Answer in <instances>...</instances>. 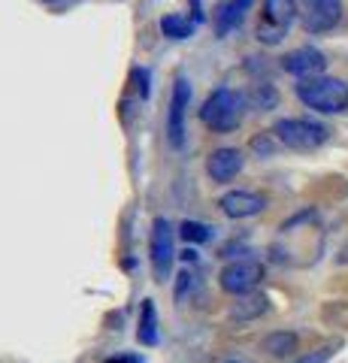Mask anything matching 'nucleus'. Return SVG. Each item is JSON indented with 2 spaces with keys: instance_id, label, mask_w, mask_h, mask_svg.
<instances>
[{
  "instance_id": "nucleus-1",
  "label": "nucleus",
  "mask_w": 348,
  "mask_h": 363,
  "mask_svg": "<svg viewBox=\"0 0 348 363\" xmlns=\"http://www.w3.org/2000/svg\"><path fill=\"white\" fill-rule=\"evenodd\" d=\"M297 97H300L303 106L324 112V116H336V112L348 109V85L342 82V79H333V76L300 79Z\"/></svg>"
},
{
  "instance_id": "nucleus-2",
  "label": "nucleus",
  "mask_w": 348,
  "mask_h": 363,
  "mask_svg": "<svg viewBox=\"0 0 348 363\" xmlns=\"http://www.w3.org/2000/svg\"><path fill=\"white\" fill-rule=\"evenodd\" d=\"M245 97L233 88H215L200 106V121L215 133H230L242 124Z\"/></svg>"
},
{
  "instance_id": "nucleus-3",
  "label": "nucleus",
  "mask_w": 348,
  "mask_h": 363,
  "mask_svg": "<svg viewBox=\"0 0 348 363\" xmlns=\"http://www.w3.org/2000/svg\"><path fill=\"white\" fill-rule=\"evenodd\" d=\"M273 136L285 149H294V152H315L327 143L330 128L321 121H312V118H279L273 124Z\"/></svg>"
},
{
  "instance_id": "nucleus-4",
  "label": "nucleus",
  "mask_w": 348,
  "mask_h": 363,
  "mask_svg": "<svg viewBox=\"0 0 348 363\" xmlns=\"http://www.w3.org/2000/svg\"><path fill=\"white\" fill-rule=\"evenodd\" d=\"M297 18L294 0H264V16L257 21V40L264 45H279Z\"/></svg>"
},
{
  "instance_id": "nucleus-5",
  "label": "nucleus",
  "mask_w": 348,
  "mask_h": 363,
  "mask_svg": "<svg viewBox=\"0 0 348 363\" xmlns=\"http://www.w3.org/2000/svg\"><path fill=\"white\" fill-rule=\"evenodd\" d=\"M173 240H176L173 224L167 218H155V224H152V242H149L155 281H167V279H170V267H173V257H176Z\"/></svg>"
},
{
  "instance_id": "nucleus-6",
  "label": "nucleus",
  "mask_w": 348,
  "mask_h": 363,
  "mask_svg": "<svg viewBox=\"0 0 348 363\" xmlns=\"http://www.w3.org/2000/svg\"><path fill=\"white\" fill-rule=\"evenodd\" d=\"M191 100V82L185 76H176L173 94H170V112H167V143L179 152L185 145V112Z\"/></svg>"
},
{
  "instance_id": "nucleus-7",
  "label": "nucleus",
  "mask_w": 348,
  "mask_h": 363,
  "mask_svg": "<svg viewBox=\"0 0 348 363\" xmlns=\"http://www.w3.org/2000/svg\"><path fill=\"white\" fill-rule=\"evenodd\" d=\"M342 21V0H303L306 33H327Z\"/></svg>"
},
{
  "instance_id": "nucleus-8",
  "label": "nucleus",
  "mask_w": 348,
  "mask_h": 363,
  "mask_svg": "<svg viewBox=\"0 0 348 363\" xmlns=\"http://www.w3.org/2000/svg\"><path fill=\"white\" fill-rule=\"evenodd\" d=\"M261 279H264V267L257 260H237V264H228L221 269V288L228 294H237V297L254 291L261 285Z\"/></svg>"
},
{
  "instance_id": "nucleus-9",
  "label": "nucleus",
  "mask_w": 348,
  "mask_h": 363,
  "mask_svg": "<svg viewBox=\"0 0 348 363\" xmlns=\"http://www.w3.org/2000/svg\"><path fill=\"white\" fill-rule=\"evenodd\" d=\"M218 206L228 218H254V215H261L266 209V197L257 194V191L237 188V191H228L218 200Z\"/></svg>"
},
{
  "instance_id": "nucleus-10",
  "label": "nucleus",
  "mask_w": 348,
  "mask_h": 363,
  "mask_svg": "<svg viewBox=\"0 0 348 363\" xmlns=\"http://www.w3.org/2000/svg\"><path fill=\"white\" fill-rule=\"evenodd\" d=\"M324 67H327V58L324 52L312 49V45H300V49L288 52L282 58V70L291 76H300V79H312V76H321Z\"/></svg>"
},
{
  "instance_id": "nucleus-11",
  "label": "nucleus",
  "mask_w": 348,
  "mask_h": 363,
  "mask_svg": "<svg viewBox=\"0 0 348 363\" xmlns=\"http://www.w3.org/2000/svg\"><path fill=\"white\" fill-rule=\"evenodd\" d=\"M242 164H245V157L240 149H215L206 157V173L212 182L228 185L230 179H237L242 173Z\"/></svg>"
},
{
  "instance_id": "nucleus-12",
  "label": "nucleus",
  "mask_w": 348,
  "mask_h": 363,
  "mask_svg": "<svg viewBox=\"0 0 348 363\" xmlns=\"http://www.w3.org/2000/svg\"><path fill=\"white\" fill-rule=\"evenodd\" d=\"M249 6H252V0H228V4H221L218 6V13H215V30L221 33H230L233 28L242 21V16L249 13Z\"/></svg>"
},
{
  "instance_id": "nucleus-13",
  "label": "nucleus",
  "mask_w": 348,
  "mask_h": 363,
  "mask_svg": "<svg viewBox=\"0 0 348 363\" xmlns=\"http://www.w3.org/2000/svg\"><path fill=\"white\" fill-rule=\"evenodd\" d=\"M264 351L266 354H273V357H288V354H294L297 351V336L291 333V330H276V333H269L264 339Z\"/></svg>"
},
{
  "instance_id": "nucleus-14",
  "label": "nucleus",
  "mask_w": 348,
  "mask_h": 363,
  "mask_svg": "<svg viewBox=\"0 0 348 363\" xmlns=\"http://www.w3.org/2000/svg\"><path fill=\"white\" fill-rule=\"evenodd\" d=\"M137 339L142 345H158V321H155V303L152 300H142V315H140Z\"/></svg>"
},
{
  "instance_id": "nucleus-15",
  "label": "nucleus",
  "mask_w": 348,
  "mask_h": 363,
  "mask_svg": "<svg viewBox=\"0 0 348 363\" xmlns=\"http://www.w3.org/2000/svg\"><path fill=\"white\" fill-rule=\"evenodd\" d=\"M194 28H197V21H188L176 13L161 18V30H164V37H170V40H188L191 33H194Z\"/></svg>"
},
{
  "instance_id": "nucleus-16",
  "label": "nucleus",
  "mask_w": 348,
  "mask_h": 363,
  "mask_svg": "<svg viewBox=\"0 0 348 363\" xmlns=\"http://www.w3.org/2000/svg\"><path fill=\"white\" fill-rule=\"evenodd\" d=\"M179 236L185 242H209L212 240V227L203 221H182L179 224Z\"/></svg>"
},
{
  "instance_id": "nucleus-17",
  "label": "nucleus",
  "mask_w": 348,
  "mask_h": 363,
  "mask_svg": "<svg viewBox=\"0 0 348 363\" xmlns=\"http://www.w3.org/2000/svg\"><path fill=\"white\" fill-rule=\"evenodd\" d=\"M276 104V91L269 88V85H261L254 91V106L257 109H266V106H273Z\"/></svg>"
},
{
  "instance_id": "nucleus-18",
  "label": "nucleus",
  "mask_w": 348,
  "mask_h": 363,
  "mask_svg": "<svg viewBox=\"0 0 348 363\" xmlns=\"http://www.w3.org/2000/svg\"><path fill=\"white\" fill-rule=\"evenodd\" d=\"M333 357V348L327 345V348H318V351H312V354H303L300 360H294V363H327Z\"/></svg>"
},
{
  "instance_id": "nucleus-19",
  "label": "nucleus",
  "mask_w": 348,
  "mask_h": 363,
  "mask_svg": "<svg viewBox=\"0 0 348 363\" xmlns=\"http://www.w3.org/2000/svg\"><path fill=\"white\" fill-rule=\"evenodd\" d=\"M252 149L257 152V155H269V152H273V145H269V140H266V136H254V140H252Z\"/></svg>"
},
{
  "instance_id": "nucleus-20",
  "label": "nucleus",
  "mask_w": 348,
  "mask_h": 363,
  "mask_svg": "<svg viewBox=\"0 0 348 363\" xmlns=\"http://www.w3.org/2000/svg\"><path fill=\"white\" fill-rule=\"evenodd\" d=\"M137 82H140V94H149V70H137Z\"/></svg>"
},
{
  "instance_id": "nucleus-21",
  "label": "nucleus",
  "mask_w": 348,
  "mask_h": 363,
  "mask_svg": "<svg viewBox=\"0 0 348 363\" xmlns=\"http://www.w3.org/2000/svg\"><path fill=\"white\" fill-rule=\"evenodd\" d=\"M106 363H142L137 354H121V357H109Z\"/></svg>"
},
{
  "instance_id": "nucleus-22",
  "label": "nucleus",
  "mask_w": 348,
  "mask_h": 363,
  "mask_svg": "<svg viewBox=\"0 0 348 363\" xmlns=\"http://www.w3.org/2000/svg\"><path fill=\"white\" fill-rule=\"evenodd\" d=\"M182 260H185V264H194V260H197V252H191V248H188V252L182 255Z\"/></svg>"
},
{
  "instance_id": "nucleus-23",
  "label": "nucleus",
  "mask_w": 348,
  "mask_h": 363,
  "mask_svg": "<svg viewBox=\"0 0 348 363\" xmlns=\"http://www.w3.org/2000/svg\"><path fill=\"white\" fill-rule=\"evenodd\" d=\"M228 363H242V360H228Z\"/></svg>"
}]
</instances>
